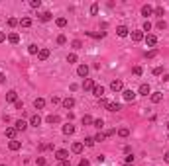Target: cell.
<instances>
[{
  "instance_id": "obj_55",
  "label": "cell",
  "mask_w": 169,
  "mask_h": 166,
  "mask_svg": "<svg viewBox=\"0 0 169 166\" xmlns=\"http://www.w3.org/2000/svg\"><path fill=\"white\" fill-rule=\"evenodd\" d=\"M4 39H6V33H4V31H0V43H2Z\"/></svg>"
},
{
  "instance_id": "obj_42",
  "label": "cell",
  "mask_w": 169,
  "mask_h": 166,
  "mask_svg": "<svg viewBox=\"0 0 169 166\" xmlns=\"http://www.w3.org/2000/svg\"><path fill=\"white\" fill-rule=\"evenodd\" d=\"M154 74H155V76H161V74H163V66H155V69H154Z\"/></svg>"
},
{
  "instance_id": "obj_28",
  "label": "cell",
  "mask_w": 169,
  "mask_h": 166,
  "mask_svg": "<svg viewBox=\"0 0 169 166\" xmlns=\"http://www.w3.org/2000/svg\"><path fill=\"white\" fill-rule=\"evenodd\" d=\"M93 139H94V143H102V141H104V139H106V135H104V133H102V131H98V133H96V135H94V137H93Z\"/></svg>"
},
{
  "instance_id": "obj_46",
  "label": "cell",
  "mask_w": 169,
  "mask_h": 166,
  "mask_svg": "<svg viewBox=\"0 0 169 166\" xmlns=\"http://www.w3.org/2000/svg\"><path fill=\"white\" fill-rule=\"evenodd\" d=\"M57 43H59V45H65V43H67V37H65V35H59V37H57Z\"/></svg>"
},
{
  "instance_id": "obj_29",
  "label": "cell",
  "mask_w": 169,
  "mask_h": 166,
  "mask_svg": "<svg viewBox=\"0 0 169 166\" xmlns=\"http://www.w3.org/2000/svg\"><path fill=\"white\" fill-rule=\"evenodd\" d=\"M28 53H30V55H38L39 47H38V45H28Z\"/></svg>"
},
{
  "instance_id": "obj_7",
  "label": "cell",
  "mask_w": 169,
  "mask_h": 166,
  "mask_svg": "<svg viewBox=\"0 0 169 166\" xmlns=\"http://www.w3.org/2000/svg\"><path fill=\"white\" fill-rule=\"evenodd\" d=\"M144 37H146V35H144V31H142V30L132 31V41H136V43H140V41H142Z\"/></svg>"
},
{
  "instance_id": "obj_16",
  "label": "cell",
  "mask_w": 169,
  "mask_h": 166,
  "mask_svg": "<svg viewBox=\"0 0 169 166\" xmlns=\"http://www.w3.org/2000/svg\"><path fill=\"white\" fill-rule=\"evenodd\" d=\"M49 55H51V53H49V49H39L38 59H39V61H47V59H49Z\"/></svg>"
},
{
  "instance_id": "obj_34",
  "label": "cell",
  "mask_w": 169,
  "mask_h": 166,
  "mask_svg": "<svg viewBox=\"0 0 169 166\" xmlns=\"http://www.w3.org/2000/svg\"><path fill=\"white\" fill-rule=\"evenodd\" d=\"M55 24H57V27H65L67 26V18H57Z\"/></svg>"
},
{
  "instance_id": "obj_51",
  "label": "cell",
  "mask_w": 169,
  "mask_h": 166,
  "mask_svg": "<svg viewBox=\"0 0 169 166\" xmlns=\"http://www.w3.org/2000/svg\"><path fill=\"white\" fill-rule=\"evenodd\" d=\"M132 162H134V155H128L126 156V164H132Z\"/></svg>"
},
{
  "instance_id": "obj_4",
  "label": "cell",
  "mask_w": 169,
  "mask_h": 166,
  "mask_svg": "<svg viewBox=\"0 0 169 166\" xmlns=\"http://www.w3.org/2000/svg\"><path fill=\"white\" fill-rule=\"evenodd\" d=\"M136 96H138V94H136L134 90H124V92H122V98H124L126 102H134Z\"/></svg>"
},
{
  "instance_id": "obj_45",
  "label": "cell",
  "mask_w": 169,
  "mask_h": 166,
  "mask_svg": "<svg viewBox=\"0 0 169 166\" xmlns=\"http://www.w3.org/2000/svg\"><path fill=\"white\" fill-rule=\"evenodd\" d=\"M30 6H32V8H39V6H42V0H32Z\"/></svg>"
},
{
  "instance_id": "obj_30",
  "label": "cell",
  "mask_w": 169,
  "mask_h": 166,
  "mask_svg": "<svg viewBox=\"0 0 169 166\" xmlns=\"http://www.w3.org/2000/svg\"><path fill=\"white\" fill-rule=\"evenodd\" d=\"M81 121H83V125H93V121H94V119L90 117L89 113H86V115H83V119H81Z\"/></svg>"
},
{
  "instance_id": "obj_11",
  "label": "cell",
  "mask_w": 169,
  "mask_h": 166,
  "mask_svg": "<svg viewBox=\"0 0 169 166\" xmlns=\"http://www.w3.org/2000/svg\"><path fill=\"white\" fill-rule=\"evenodd\" d=\"M61 104H63V107H65V110H73V107H75V100H73L71 96H69V98H65Z\"/></svg>"
},
{
  "instance_id": "obj_60",
  "label": "cell",
  "mask_w": 169,
  "mask_h": 166,
  "mask_svg": "<svg viewBox=\"0 0 169 166\" xmlns=\"http://www.w3.org/2000/svg\"><path fill=\"white\" fill-rule=\"evenodd\" d=\"M124 166H130V164H124Z\"/></svg>"
},
{
  "instance_id": "obj_27",
  "label": "cell",
  "mask_w": 169,
  "mask_h": 166,
  "mask_svg": "<svg viewBox=\"0 0 169 166\" xmlns=\"http://www.w3.org/2000/svg\"><path fill=\"white\" fill-rule=\"evenodd\" d=\"M45 121H47V123H51V125H53V123H59L61 119H59V115H47V117H45Z\"/></svg>"
},
{
  "instance_id": "obj_33",
  "label": "cell",
  "mask_w": 169,
  "mask_h": 166,
  "mask_svg": "<svg viewBox=\"0 0 169 166\" xmlns=\"http://www.w3.org/2000/svg\"><path fill=\"white\" fill-rule=\"evenodd\" d=\"M93 125L96 127L98 131H102V127H104V121H102V119H94V121H93Z\"/></svg>"
},
{
  "instance_id": "obj_3",
  "label": "cell",
  "mask_w": 169,
  "mask_h": 166,
  "mask_svg": "<svg viewBox=\"0 0 169 166\" xmlns=\"http://www.w3.org/2000/svg\"><path fill=\"white\" fill-rule=\"evenodd\" d=\"M94 86H96V84H94L93 78H85V80H83V90H86V92H93Z\"/></svg>"
},
{
  "instance_id": "obj_26",
  "label": "cell",
  "mask_w": 169,
  "mask_h": 166,
  "mask_svg": "<svg viewBox=\"0 0 169 166\" xmlns=\"http://www.w3.org/2000/svg\"><path fill=\"white\" fill-rule=\"evenodd\" d=\"M51 18H53V16H51V12H42V14H39V20H42L43 24H45V22H49Z\"/></svg>"
},
{
  "instance_id": "obj_17",
  "label": "cell",
  "mask_w": 169,
  "mask_h": 166,
  "mask_svg": "<svg viewBox=\"0 0 169 166\" xmlns=\"http://www.w3.org/2000/svg\"><path fill=\"white\" fill-rule=\"evenodd\" d=\"M150 98H151V102H154V104H159V102L163 100V94H161V92H151Z\"/></svg>"
},
{
  "instance_id": "obj_47",
  "label": "cell",
  "mask_w": 169,
  "mask_h": 166,
  "mask_svg": "<svg viewBox=\"0 0 169 166\" xmlns=\"http://www.w3.org/2000/svg\"><path fill=\"white\" fill-rule=\"evenodd\" d=\"M90 14H93V16L98 14V4H93V6H90Z\"/></svg>"
},
{
  "instance_id": "obj_40",
  "label": "cell",
  "mask_w": 169,
  "mask_h": 166,
  "mask_svg": "<svg viewBox=\"0 0 169 166\" xmlns=\"http://www.w3.org/2000/svg\"><path fill=\"white\" fill-rule=\"evenodd\" d=\"M71 45H73V49H81V47H83V41H81V39H75Z\"/></svg>"
},
{
  "instance_id": "obj_32",
  "label": "cell",
  "mask_w": 169,
  "mask_h": 166,
  "mask_svg": "<svg viewBox=\"0 0 169 166\" xmlns=\"http://www.w3.org/2000/svg\"><path fill=\"white\" fill-rule=\"evenodd\" d=\"M118 135H120L122 139H126V137L130 135V129H128V127H122V129H118Z\"/></svg>"
},
{
  "instance_id": "obj_6",
  "label": "cell",
  "mask_w": 169,
  "mask_h": 166,
  "mask_svg": "<svg viewBox=\"0 0 169 166\" xmlns=\"http://www.w3.org/2000/svg\"><path fill=\"white\" fill-rule=\"evenodd\" d=\"M4 135H6L10 141H14L16 135H18V129H16V127H6V133H4Z\"/></svg>"
},
{
  "instance_id": "obj_2",
  "label": "cell",
  "mask_w": 169,
  "mask_h": 166,
  "mask_svg": "<svg viewBox=\"0 0 169 166\" xmlns=\"http://www.w3.org/2000/svg\"><path fill=\"white\" fill-rule=\"evenodd\" d=\"M6 102L8 104H16L18 102V92H16V90H8L6 92Z\"/></svg>"
},
{
  "instance_id": "obj_1",
  "label": "cell",
  "mask_w": 169,
  "mask_h": 166,
  "mask_svg": "<svg viewBox=\"0 0 169 166\" xmlns=\"http://www.w3.org/2000/svg\"><path fill=\"white\" fill-rule=\"evenodd\" d=\"M55 158L59 160V162H61V160H69V151H67V148H59V151L55 152Z\"/></svg>"
},
{
  "instance_id": "obj_49",
  "label": "cell",
  "mask_w": 169,
  "mask_h": 166,
  "mask_svg": "<svg viewBox=\"0 0 169 166\" xmlns=\"http://www.w3.org/2000/svg\"><path fill=\"white\" fill-rule=\"evenodd\" d=\"M35 162H38V166H45V158H43V156H38Z\"/></svg>"
},
{
  "instance_id": "obj_61",
  "label": "cell",
  "mask_w": 169,
  "mask_h": 166,
  "mask_svg": "<svg viewBox=\"0 0 169 166\" xmlns=\"http://www.w3.org/2000/svg\"><path fill=\"white\" fill-rule=\"evenodd\" d=\"M167 139H169V137H167Z\"/></svg>"
},
{
  "instance_id": "obj_13",
  "label": "cell",
  "mask_w": 169,
  "mask_h": 166,
  "mask_svg": "<svg viewBox=\"0 0 169 166\" xmlns=\"http://www.w3.org/2000/svg\"><path fill=\"white\" fill-rule=\"evenodd\" d=\"M106 110H108V111H112V113H114V111H120V110H122V106H120L118 102H108Z\"/></svg>"
},
{
  "instance_id": "obj_9",
  "label": "cell",
  "mask_w": 169,
  "mask_h": 166,
  "mask_svg": "<svg viewBox=\"0 0 169 166\" xmlns=\"http://www.w3.org/2000/svg\"><path fill=\"white\" fill-rule=\"evenodd\" d=\"M28 125H30V123H26L24 119H16V123H14V127H16L18 131H26Z\"/></svg>"
},
{
  "instance_id": "obj_44",
  "label": "cell",
  "mask_w": 169,
  "mask_h": 166,
  "mask_svg": "<svg viewBox=\"0 0 169 166\" xmlns=\"http://www.w3.org/2000/svg\"><path fill=\"white\" fill-rule=\"evenodd\" d=\"M132 72H134L136 76H140V74H142L144 70H142V66H134V69H132Z\"/></svg>"
},
{
  "instance_id": "obj_50",
  "label": "cell",
  "mask_w": 169,
  "mask_h": 166,
  "mask_svg": "<svg viewBox=\"0 0 169 166\" xmlns=\"http://www.w3.org/2000/svg\"><path fill=\"white\" fill-rule=\"evenodd\" d=\"M98 104H100V106H108V100H106V98H100V100H98Z\"/></svg>"
},
{
  "instance_id": "obj_37",
  "label": "cell",
  "mask_w": 169,
  "mask_h": 166,
  "mask_svg": "<svg viewBox=\"0 0 169 166\" xmlns=\"http://www.w3.org/2000/svg\"><path fill=\"white\" fill-rule=\"evenodd\" d=\"M83 145H85V147H93V145H94V139H93V137H85Z\"/></svg>"
},
{
  "instance_id": "obj_43",
  "label": "cell",
  "mask_w": 169,
  "mask_h": 166,
  "mask_svg": "<svg viewBox=\"0 0 169 166\" xmlns=\"http://www.w3.org/2000/svg\"><path fill=\"white\" fill-rule=\"evenodd\" d=\"M104 135H106V137H112V135H116V129H114V127H110V129H106V131H104Z\"/></svg>"
},
{
  "instance_id": "obj_21",
  "label": "cell",
  "mask_w": 169,
  "mask_h": 166,
  "mask_svg": "<svg viewBox=\"0 0 169 166\" xmlns=\"http://www.w3.org/2000/svg\"><path fill=\"white\" fill-rule=\"evenodd\" d=\"M93 94H94V96H96L98 100H100V98H104V88H102V86H94Z\"/></svg>"
},
{
  "instance_id": "obj_12",
  "label": "cell",
  "mask_w": 169,
  "mask_h": 166,
  "mask_svg": "<svg viewBox=\"0 0 169 166\" xmlns=\"http://www.w3.org/2000/svg\"><path fill=\"white\" fill-rule=\"evenodd\" d=\"M116 33H118V37H128V35H130V30H128L126 26H118Z\"/></svg>"
},
{
  "instance_id": "obj_31",
  "label": "cell",
  "mask_w": 169,
  "mask_h": 166,
  "mask_svg": "<svg viewBox=\"0 0 169 166\" xmlns=\"http://www.w3.org/2000/svg\"><path fill=\"white\" fill-rule=\"evenodd\" d=\"M20 26L22 27H30L32 26V18H22L20 20Z\"/></svg>"
},
{
  "instance_id": "obj_38",
  "label": "cell",
  "mask_w": 169,
  "mask_h": 166,
  "mask_svg": "<svg viewBox=\"0 0 169 166\" xmlns=\"http://www.w3.org/2000/svg\"><path fill=\"white\" fill-rule=\"evenodd\" d=\"M154 14H155V16H157V18H161V16H163V14H165V10H163V8H161V6H157V8H155V10H154Z\"/></svg>"
},
{
  "instance_id": "obj_59",
  "label": "cell",
  "mask_w": 169,
  "mask_h": 166,
  "mask_svg": "<svg viewBox=\"0 0 169 166\" xmlns=\"http://www.w3.org/2000/svg\"><path fill=\"white\" fill-rule=\"evenodd\" d=\"M0 166H6V164H0Z\"/></svg>"
},
{
  "instance_id": "obj_57",
  "label": "cell",
  "mask_w": 169,
  "mask_h": 166,
  "mask_svg": "<svg viewBox=\"0 0 169 166\" xmlns=\"http://www.w3.org/2000/svg\"><path fill=\"white\" fill-rule=\"evenodd\" d=\"M4 80H6V76H4V74H2V72H0V84H2V82H4Z\"/></svg>"
},
{
  "instance_id": "obj_5",
  "label": "cell",
  "mask_w": 169,
  "mask_h": 166,
  "mask_svg": "<svg viewBox=\"0 0 169 166\" xmlns=\"http://www.w3.org/2000/svg\"><path fill=\"white\" fill-rule=\"evenodd\" d=\"M122 88H124L122 80H112V82H110V90H112V92H120Z\"/></svg>"
},
{
  "instance_id": "obj_35",
  "label": "cell",
  "mask_w": 169,
  "mask_h": 166,
  "mask_svg": "<svg viewBox=\"0 0 169 166\" xmlns=\"http://www.w3.org/2000/svg\"><path fill=\"white\" fill-rule=\"evenodd\" d=\"M77 61H79V59H77V55H75V53H69V55H67V63H69V65L77 63Z\"/></svg>"
},
{
  "instance_id": "obj_54",
  "label": "cell",
  "mask_w": 169,
  "mask_h": 166,
  "mask_svg": "<svg viewBox=\"0 0 169 166\" xmlns=\"http://www.w3.org/2000/svg\"><path fill=\"white\" fill-rule=\"evenodd\" d=\"M59 102H61V100L57 98V96H53V98H51V104H59Z\"/></svg>"
},
{
  "instance_id": "obj_53",
  "label": "cell",
  "mask_w": 169,
  "mask_h": 166,
  "mask_svg": "<svg viewBox=\"0 0 169 166\" xmlns=\"http://www.w3.org/2000/svg\"><path fill=\"white\" fill-rule=\"evenodd\" d=\"M57 166H71V162H69V160H61V162L57 164Z\"/></svg>"
},
{
  "instance_id": "obj_19",
  "label": "cell",
  "mask_w": 169,
  "mask_h": 166,
  "mask_svg": "<svg viewBox=\"0 0 169 166\" xmlns=\"http://www.w3.org/2000/svg\"><path fill=\"white\" fill-rule=\"evenodd\" d=\"M151 14H154V8H151L150 4H144V6H142V16H146V18H147V16H151Z\"/></svg>"
},
{
  "instance_id": "obj_20",
  "label": "cell",
  "mask_w": 169,
  "mask_h": 166,
  "mask_svg": "<svg viewBox=\"0 0 169 166\" xmlns=\"http://www.w3.org/2000/svg\"><path fill=\"white\" fill-rule=\"evenodd\" d=\"M83 148H85V145H83V143H73L71 151L75 152V155H81V152H83Z\"/></svg>"
},
{
  "instance_id": "obj_52",
  "label": "cell",
  "mask_w": 169,
  "mask_h": 166,
  "mask_svg": "<svg viewBox=\"0 0 169 166\" xmlns=\"http://www.w3.org/2000/svg\"><path fill=\"white\" fill-rule=\"evenodd\" d=\"M79 166H89V160H86V158H81V160H79Z\"/></svg>"
},
{
  "instance_id": "obj_48",
  "label": "cell",
  "mask_w": 169,
  "mask_h": 166,
  "mask_svg": "<svg viewBox=\"0 0 169 166\" xmlns=\"http://www.w3.org/2000/svg\"><path fill=\"white\" fill-rule=\"evenodd\" d=\"M150 30H151V24L146 20V22H144V27H142V31H150Z\"/></svg>"
},
{
  "instance_id": "obj_15",
  "label": "cell",
  "mask_w": 169,
  "mask_h": 166,
  "mask_svg": "<svg viewBox=\"0 0 169 166\" xmlns=\"http://www.w3.org/2000/svg\"><path fill=\"white\" fill-rule=\"evenodd\" d=\"M30 125H32V127H39V125H42V117H39L38 113L32 115V117H30Z\"/></svg>"
},
{
  "instance_id": "obj_56",
  "label": "cell",
  "mask_w": 169,
  "mask_h": 166,
  "mask_svg": "<svg viewBox=\"0 0 169 166\" xmlns=\"http://www.w3.org/2000/svg\"><path fill=\"white\" fill-rule=\"evenodd\" d=\"M163 160H165V162H167V164H169V151H167V152H165V155H163Z\"/></svg>"
},
{
  "instance_id": "obj_22",
  "label": "cell",
  "mask_w": 169,
  "mask_h": 166,
  "mask_svg": "<svg viewBox=\"0 0 169 166\" xmlns=\"http://www.w3.org/2000/svg\"><path fill=\"white\" fill-rule=\"evenodd\" d=\"M34 106H35V110H43V107H45V100L43 98H35L34 100Z\"/></svg>"
},
{
  "instance_id": "obj_25",
  "label": "cell",
  "mask_w": 169,
  "mask_h": 166,
  "mask_svg": "<svg viewBox=\"0 0 169 166\" xmlns=\"http://www.w3.org/2000/svg\"><path fill=\"white\" fill-rule=\"evenodd\" d=\"M8 41H10L12 45H16V43H18V41H20V35H18V33H14V31H12L10 35H8Z\"/></svg>"
},
{
  "instance_id": "obj_36",
  "label": "cell",
  "mask_w": 169,
  "mask_h": 166,
  "mask_svg": "<svg viewBox=\"0 0 169 166\" xmlns=\"http://www.w3.org/2000/svg\"><path fill=\"white\" fill-rule=\"evenodd\" d=\"M146 57H147V59H154V57H157V49H150V51H146Z\"/></svg>"
},
{
  "instance_id": "obj_24",
  "label": "cell",
  "mask_w": 169,
  "mask_h": 166,
  "mask_svg": "<svg viewBox=\"0 0 169 166\" xmlns=\"http://www.w3.org/2000/svg\"><path fill=\"white\" fill-rule=\"evenodd\" d=\"M86 35L93 37V39H102V37L106 35V31H100V33H93V31H86Z\"/></svg>"
},
{
  "instance_id": "obj_41",
  "label": "cell",
  "mask_w": 169,
  "mask_h": 166,
  "mask_svg": "<svg viewBox=\"0 0 169 166\" xmlns=\"http://www.w3.org/2000/svg\"><path fill=\"white\" fill-rule=\"evenodd\" d=\"M165 27H167V22L165 20H159L157 22V30H165Z\"/></svg>"
},
{
  "instance_id": "obj_10",
  "label": "cell",
  "mask_w": 169,
  "mask_h": 166,
  "mask_svg": "<svg viewBox=\"0 0 169 166\" xmlns=\"http://www.w3.org/2000/svg\"><path fill=\"white\" fill-rule=\"evenodd\" d=\"M138 94H140V96H150V94H151L150 84H142V86H140V90H138Z\"/></svg>"
},
{
  "instance_id": "obj_23",
  "label": "cell",
  "mask_w": 169,
  "mask_h": 166,
  "mask_svg": "<svg viewBox=\"0 0 169 166\" xmlns=\"http://www.w3.org/2000/svg\"><path fill=\"white\" fill-rule=\"evenodd\" d=\"M63 133H65V135H73V133H75V125H71V123L63 125Z\"/></svg>"
},
{
  "instance_id": "obj_14",
  "label": "cell",
  "mask_w": 169,
  "mask_h": 166,
  "mask_svg": "<svg viewBox=\"0 0 169 166\" xmlns=\"http://www.w3.org/2000/svg\"><path fill=\"white\" fill-rule=\"evenodd\" d=\"M144 39H146V43H147V45H150V47H154V45H155V43H157V37H155V35H154V33H147V35H146V37H144Z\"/></svg>"
},
{
  "instance_id": "obj_18",
  "label": "cell",
  "mask_w": 169,
  "mask_h": 166,
  "mask_svg": "<svg viewBox=\"0 0 169 166\" xmlns=\"http://www.w3.org/2000/svg\"><path fill=\"white\" fill-rule=\"evenodd\" d=\"M8 148H10V151H20V148H22V143H20V141H10V143H8Z\"/></svg>"
},
{
  "instance_id": "obj_8",
  "label": "cell",
  "mask_w": 169,
  "mask_h": 166,
  "mask_svg": "<svg viewBox=\"0 0 169 166\" xmlns=\"http://www.w3.org/2000/svg\"><path fill=\"white\" fill-rule=\"evenodd\" d=\"M77 74H79L81 78H86V74H89V66H86V65H79V66H77Z\"/></svg>"
},
{
  "instance_id": "obj_58",
  "label": "cell",
  "mask_w": 169,
  "mask_h": 166,
  "mask_svg": "<svg viewBox=\"0 0 169 166\" xmlns=\"http://www.w3.org/2000/svg\"><path fill=\"white\" fill-rule=\"evenodd\" d=\"M167 129H169V121H167Z\"/></svg>"
},
{
  "instance_id": "obj_39",
  "label": "cell",
  "mask_w": 169,
  "mask_h": 166,
  "mask_svg": "<svg viewBox=\"0 0 169 166\" xmlns=\"http://www.w3.org/2000/svg\"><path fill=\"white\" fill-rule=\"evenodd\" d=\"M18 20H16V18H8V26H10V27H16V26H18Z\"/></svg>"
}]
</instances>
